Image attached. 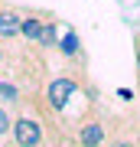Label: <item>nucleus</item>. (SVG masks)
Listing matches in <instances>:
<instances>
[{"label": "nucleus", "mask_w": 140, "mask_h": 147, "mask_svg": "<svg viewBox=\"0 0 140 147\" xmlns=\"http://www.w3.org/2000/svg\"><path fill=\"white\" fill-rule=\"evenodd\" d=\"M46 127H56L49 121V115L39 108L36 95L26 98L13 115V131H10V144L13 147H46Z\"/></svg>", "instance_id": "f257e3e1"}, {"label": "nucleus", "mask_w": 140, "mask_h": 147, "mask_svg": "<svg viewBox=\"0 0 140 147\" xmlns=\"http://www.w3.org/2000/svg\"><path fill=\"white\" fill-rule=\"evenodd\" d=\"M108 137H111L108 115H101L98 101H94V105H88V111L75 121V147H104Z\"/></svg>", "instance_id": "f03ea898"}, {"label": "nucleus", "mask_w": 140, "mask_h": 147, "mask_svg": "<svg viewBox=\"0 0 140 147\" xmlns=\"http://www.w3.org/2000/svg\"><path fill=\"white\" fill-rule=\"evenodd\" d=\"M49 10H33V7H23V20H20V39L26 46H39L42 26H46Z\"/></svg>", "instance_id": "7ed1b4c3"}, {"label": "nucleus", "mask_w": 140, "mask_h": 147, "mask_svg": "<svg viewBox=\"0 0 140 147\" xmlns=\"http://www.w3.org/2000/svg\"><path fill=\"white\" fill-rule=\"evenodd\" d=\"M26 98H29V95H26V85L16 79L13 72H0V105L20 108Z\"/></svg>", "instance_id": "20e7f679"}, {"label": "nucleus", "mask_w": 140, "mask_h": 147, "mask_svg": "<svg viewBox=\"0 0 140 147\" xmlns=\"http://www.w3.org/2000/svg\"><path fill=\"white\" fill-rule=\"evenodd\" d=\"M20 20H23V7L3 3V10H0V42L3 46L20 39Z\"/></svg>", "instance_id": "39448f33"}, {"label": "nucleus", "mask_w": 140, "mask_h": 147, "mask_svg": "<svg viewBox=\"0 0 140 147\" xmlns=\"http://www.w3.org/2000/svg\"><path fill=\"white\" fill-rule=\"evenodd\" d=\"M56 53L62 56L68 65H75V62L85 65V49H82V36H78V30H65L62 36H59V49H56Z\"/></svg>", "instance_id": "423d86ee"}, {"label": "nucleus", "mask_w": 140, "mask_h": 147, "mask_svg": "<svg viewBox=\"0 0 140 147\" xmlns=\"http://www.w3.org/2000/svg\"><path fill=\"white\" fill-rule=\"evenodd\" d=\"M39 53H56L59 49V16L49 13L46 16V26H42V36H39Z\"/></svg>", "instance_id": "0eeeda50"}, {"label": "nucleus", "mask_w": 140, "mask_h": 147, "mask_svg": "<svg viewBox=\"0 0 140 147\" xmlns=\"http://www.w3.org/2000/svg\"><path fill=\"white\" fill-rule=\"evenodd\" d=\"M104 147H140V131H117L108 137Z\"/></svg>", "instance_id": "6e6552de"}, {"label": "nucleus", "mask_w": 140, "mask_h": 147, "mask_svg": "<svg viewBox=\"0 0 140 147\" xmlns=\"http://www.w3.org/2000/svg\"><path fill=\"white\" fill-rule=\"evenodd\" d=\"M10 131H13V111L7 105H0V144L10 137Z\"/></svg>", "instance_id": "1a4fd4ad"}, {"label": "nucleus", "mask_w": 140, "mask_h": 147, "mask_svg": "<svg viewBox=\"0 0 140 147\" xmlns=\"http://www.w3.org/2000/svg\"><path fill=\"white\" fill-rule=\"evenodd\" d=\"M134 49H137V82H140V26L134 33Z\"/></svg>", "instance_id": "9d476101"}, {"label": "nucleus", "mask_w": 140, "mask_h": 147, "mask_svg": "<svg viewBox=\"0 0 140 147\" xmlns=\"http://www.w3.org/2000/svg\"><path fill=\"white\" fill-rule=\"evenodd\" d=\"M117 95H121L124 101H134V92H130V88H117Z\"/></svg>", "instance_id": "9b49d317"}, {"label": "nucleus", "mask_w": 140, "mask_h": 147, "mask_svg": "<svg viewBox=\"0 0 140 147\" xmlns=\"http://www.w3.org/2000/svg\"><path fill=\"white\" fill-rule=\"evenodd\" d=\"M0 69H7V46L0 42Z\"/></svg>", "instance_id": "f8f14e48"}, {"label": "nucleus", "mask_w": 140, "mask_h": 147, "mask_svg": "<svg viewBox=\"0 0 140 147\" xmlns=\"http://www.w3.org/2000/svg\"><path fill=\"white\" fill-rule=\"evenodd\" d=\"M3 3H7V0H0V10H3Z\"/></svg>", "instance_id": "ddd939ff"}]
</instances>
